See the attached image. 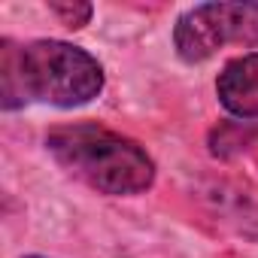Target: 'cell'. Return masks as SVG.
Returning a JSON list of instances; mask_svg holds the SVG:
<instances>
[{"instance_id":"obj_1","label":"cell","mask_w":258,"mask_h":258,"mask_svg":"<svg viewBox=\"0 0 258 258\" xmlns=\"http://www.w3.org/2000/svg\"><path fill=\"white\" fill-rule=\"evenodd\" d=\"M100 61L64 40H0V106L16 112L28 103L61 109L85 106L103 91Z\"/></svg>"},{"instance_id":"obj_2","label":"cell","mask_w":258,"mask_h":258,"mask_svg":"<svg viewBox=\"0 0 258 258\" xmlns=\"http://www.w3.org/2000/svg\"><path fill=\"white\" fill-rule=\"evenodd\" d=\"M49 155L88 188L106 198H134L152 188L155 161L131 137L97 124L73 121L46 134Z\"/></svg>"},{"instance_id":"obj_3","label":"cell","mask_w":258,"mask_h":258,"mask_svg":"<svg viewBox=\"0 0 258 258\" xmlns=\"http://www.w3.org/2000/svg\"><path fill=\"white\" fill-rule=\"evenodd\" d=\"M228 43L258 46V4H198L173 25V49L185 64H204Z\"/></svg>"},{"instance_id":"obj_4","label":"cell","mask_w":258,"mask_h":258,"mask_svg":"<svg viewBox=\"0 0 258 258\" xmlns=\"http://www.w3.org/2000/svg\"><path fill=\"white\" fill-rule=\"evenodd\" d=\"M216 97L237 121H258V52L231 58L222 67Z\"/></svg>"},{"instance_id":"obj_5","label":"cell","mask_w":258,"mask_h":258,"mask_svg":"<svg viewBox=\"0 0 258 258\" xmlns=\"http://www.w3.org/2000/svg\"><path fill=\"white\" fill-rule=\"evenodd\" d=\"M201 198L207 201L210 213L228 225L234 234H240L243 240H252L258 243V201L228 182H219V185H210L201 191Z\"/></svg>"},{"instance_id":"obj_6","label":"cell","mask_w":258,"mask_h":258,"mask_svg":"<svg viewBox=\"0 0 258 258\" xmlns=\"http://www.w3.org/2000/svg\"><path fill=\"white\" fill-rule=\"evenodd\" d=\"M258 137V127L252 121H219L210 137H207V146H210V155L219 158V161H231L237 155H243Z\"/></svg>"},{"instance_id":"obj_7","label":"cell","mask_w":258,"mask_h":258,"mask_svg":"<svg viewBox=\"0 0 258 258\" xmlns=\"http://www.w3.org/2000/svg\"><path fill=\"white\" fill-rule=\"evenodd\" d=\"M49 13L52 16H58V22L64 25V28H70V31H82L88 22H91V16H94V7L91 4H79V0H49Z\"/></svg>"},{"instance_id":"obj_8","label":"cell","mask_w":258,"mask_h":258,"mask_svg":"<svg viewBox=\"0 0 258 258\" xmlns=\"http://www.w3.org/2000/svg\"><path fill=\"white\" fill-rule=\"evenodd\" d=\"M22 258H46V255H22Z\"/></svg>"}]
</instances>
